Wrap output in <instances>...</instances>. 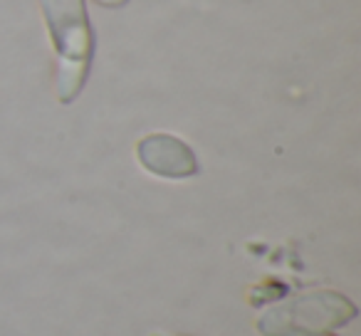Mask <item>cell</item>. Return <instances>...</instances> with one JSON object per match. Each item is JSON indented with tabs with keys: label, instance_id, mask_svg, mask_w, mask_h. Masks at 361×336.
<instances>
[{
	"label": "cell",
	"instance_id": "cell-4",
	"mask_svg": "<svg viewBox=\"0 0 361 336\" xmlns=\"http://www.w3.org/2000/svg\"><path fill=\"white\" fill-rule=\"evenodd\" d=\"M97 3H102V6H109V8H116V6H124L126 0H97Z\"/></svg>",
	"mask_w": 361,
	"mask_h": 336
},
{
	"label": "cell",
	"instance_id": "cell-1",
	"mask_svg": "<svg viewBox=\"0 0 361 336\" xmlns=\"http://www.w3.org/2000/svg\"><path fill=\"white\" fill-rule=\"evenodd\" d=\"M47 30L57 52V97L62 104L77 99L92 62V30L82 0H40Z\"/></svg>",
	"mask_w": 361,
	"mask_h": 336
},
{
	"label": "cell",
	"instance_id": "cell-5",
	"mask_svg": "<svg viewBox=\"0 0 361 336\" xmlns=\"http://www.w3.org/2000/svg\"><path fill=\"white\" fill-rule=\"evenodd\" d=\"M324 336H331V334H324Z\"/></svg>",
	"mask_w": 361,
	"mask_h": 336
},
{
	"label": "cell",
	"instance_id": "cell-2",
	"mask_svg": "<svg viewBox=\"0 0 361 336\" xmlns=\"http://www.w3.org/2000/svg\"><path fill=\"white\" fill-rule=\"evenodd\" d=\"M356 304L334 290H312L275 301L257 316L262 336H324L356 319Z\"/></svg>",
	"mask_w": 361,
	"mask_h": 336
},
{
	"label": "cell",
	"instance_id": "cell-3",
	"mask_svg": "<svg viewBox=\"0 0 361 336\" xmlns=\"http://www.w3.org/2000/svg\"><path fill=\"white\" fill-rule=\"evenodd\" d=\"M139 163L159 178H191L198 173V161L191 146L171 134H151L136 146Z\"/></svg>",
	"mask_w": 361,
	"mask_h": 336
}]
</instances>
